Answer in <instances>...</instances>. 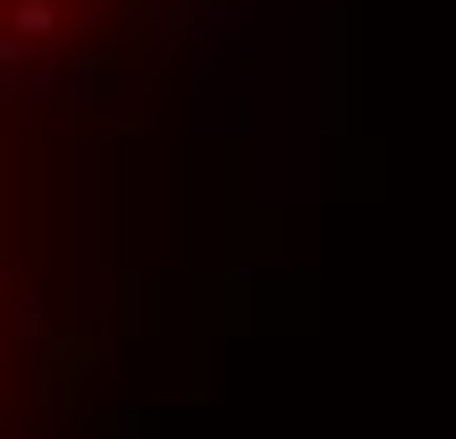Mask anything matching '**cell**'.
Masks as SVG:
<instances>
[{"mask_svg": "<svg viewBox=\"0 0 456 439\" xmlns=\"http://www.w3.org/2000/svg\"><path fill=\"white\" fill-rule=\"evenodd\" d=\"M0 51H9V43H0Z\"/></svg>", "mask_w": 456, "mask_h": 439, "instance_id": "6da1fadb", "label": "cell"}]
</instances>
